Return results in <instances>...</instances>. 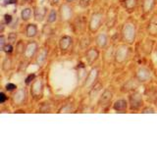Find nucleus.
I'll list each match as a JSON object with an SVG mask.
<instances>
[{
	"label": "nucleus",
	"instance_id": "20e7f679",
	"mask_svg": "<svg viewBox=\"0 0 157 147\" xmlns=\"http://www.w3.org/2000/svg\"><path fill=\"white\" fill-rule=\"evenodd\" d=\"M5 99H6V97H5V94H4V93H1V99H0V102H4Z\"/></svg>",
	"mask_w": 157,
	"mask_h": 147
},
{
	"label": "nucleus",
	"instance_id": "39448f33",
	"mask_svg": "<svg viewBox=\"0 0 157 147\" xmlns=\"http://www.w3.org/2000/svg\"><path fill=\"white\" fill-rule=\"evenodd\" d=\"M33 77H34L33 75V76H29V77L27 78V83H29V81H29V80H33Z\"/></svg>",
	"mask_w": 157,
	"mask_h": 147
},
{
	"label": "nucleus",
	"instance_id": "7ed1b4c3",
	"mask_svg": "<svg viewBox=\"0 0 157 147\" xmlns=\"http://www.w3.org/2000/svg\"><path fill=\"white\" fill-rule=\"evenodd\" d=\"M7 89L8 90H12V89H14L15 88V85H12V83H9V85H7Z\"/></svg>",
	"mask_w": 157,
	"mask_h": 147
},
{
	"label": "nucleus",
	"instance_id": "f03ea898",
	"mask_svg": "<svg viewBox=\"0 0 157 147\" xmlns=\"http://www.w3.org/2000/svg\"><path fill=\"white\" fill-rule=\"evenodd\" d=\"M4 48H5L4 50L6 52H11L12 51V46L11 45H7V46H5Z\"/></svg>",
	"mask_w": 157,
	"mask_h": 147
},
{
	"label": "nucleus",
	"instance_id": "f257e3e1",
	"mask_svg": "<svg viewBox=\"0 0 157 147\" xmlns=\"http://www.w3.org/2000/svg\"><path fill=\"white\" fill-rule=\"evenodd\" d=\"M11 20H12V17L10 16V15H6V16H5V21H6L7 24L11 22Z\"/></svg>",
	"mask_w": 157,
	"mask_h": 147
},
{
	"label": "nucleus",
	"instance_id": "423d86ee",
	"mask_svg": "<svg viewBox=\"0 0 157 147\" xmlns=\"http://www.w3.org/2000/svg\"><path fill=\"white\" fill-rule=\"evenodd\" d=\"M15 0H9V1H7V4H11V3H14Z\"/></svg>",
	"mask_w": 157,
	"mask_h": 147
}]
</instances>
